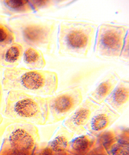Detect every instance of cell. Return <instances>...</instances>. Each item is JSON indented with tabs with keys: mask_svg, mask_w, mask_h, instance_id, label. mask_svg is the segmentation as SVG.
I'll list each match as a JSON object with an SVG mask.
<instances>
[{
	"mask_svg": "<svg viewBox=\"0 0 129 155\" xmlns=\"http://www.w3.org/2000/svg\"><path fill=\"white\" fill-rule=\"evenodd\" d=\"M46 97L48 111L46 124H56L66 119L83 101L82 92L78 86Z\"/></svg>",
	"mask_w": 129,
	"mask_h": 155,
	"instance_id": "cell-6",
	"label": "cell"
},
{
	"mask_svg": "<svg viewBox=\"0 0 129 155\" xmlns=\"http://www.w3.org/2000/svg\"><path fill=\"white\" fill-rule=\"evenodd\" d=\"M98 138L86 133L73 138L70 144V152L76 155L87 154L96 143Z\"/></svg>",
	"mask_w": 129,
	"mask_h": 155,
	"instance_id": "cell-15",
	"label": "cell"
},
{
	"mask_svg": "<svg viewBox=\"0 0 129 155\" xmlns=\"http://www.w3.org/2000/svg\"><path fill=\"white\" fill-rule=\"evenodd\" d=\"M39 140L38 129L36 125L15 123L6 129L0 155H31Z\"/></svg>",
	"mask_w": 129,
	"mask_h": 155,
	"instance_id": "cell-4",
	"label": "cell"
},
{
	"mask_svg": "<svg viewBox=\"0 0 129 155\" xmlns=\"http://www.w3.org/2000/svg\"><path fill=\"white\" fill-rule=\"evenodd\" d=\"M129 102V81L122 79H120L104 103L121 115L128 107Z\"/></svg>",
	"mask_w": 129,
	"mask_h": 155,
	"instance_id": "cell-11",
	"label": "cell"
},
{
	"mask_svg": "<svg viewBox=\"0 0 129 155\" xmlns=\"http://www.w3.org/2000/svg\"><path fill=\"white\" fill-rule=\"evenodd\" d=\"M98 25L84 21L65 20L59 24L58 54L62 57L87 58L94 45Z\"/></svg>",
	"mask_w": 129,
	"mask_h": 155,
	"instance_id": "cell-2",
	"label": "cell"
},
{
	"mask_svg": "<svg viewBox=\"0 0 129 155\" xmlns=\"http://www.w3.org/2000/svg\"><path fill=\"white\" fill-rule=\"evenodd\" d=\"M129 33L127 34L121 52L120 59L125 62L129 60Z\"/></svg>",
	"mask_w": 129,
	"mask_h": 155,
	"instance_id": "cell-20",
	"label": "cell"
},
{
	"mask_svg": "<svg viewBox=\"0 0 129 155\" xmlns=\"http://www.w3.org/2000/svg\"><path fill=\"white\" fill-rule=\"evenodd\" d=\"M129 33L128 25L106 22L98 26L94 47L95 56L110 60L120 58Z\"/></svg>",
	"mask_w": 129,
	"mask_h": 155,
	"instance_id": "cell-5",
	"label": "cell"
},
{
	"mask_svg": "<svg viewBox=\"0 0 129 155\" xmlns=\"http://www.w3.org/2000/svg\"><path fill=\"white\" fill-rule=\"evenodd\" d=\"M120 80V77L117 73L115 71L110 73L101 79L93 90L88 94V98L101 105L104 103Z\"/></svg>",
	"mask_w": 129,
	"mask_h": 155,
	"instance_id": "cell-13",
	"label": "cell"
},
{
	"mask_svg": "<svg viewBox=\"0 0 129 155\" xmlns=\"http://www.w3.org/2000/svg\"><path fill=\"white\" fill-rule=\"evenodd\" d=\"M22 58L24 64L29 69L41 70L46 65L41 51L33 47H30L24 51Z\"/></svg>",
	"mask_w": 129,
	"mask_h": 155,
	"instance_id": "cell-16",
	"label": "cell"
},
{
	"mask_svg": "<svg viewBox=\"0 0 129 155\" xmlns=\"http://www.w3.org/2000/svg\"><path fill=\"white\" fill-rule=\"evenodd\" d=\"M74 135L64 126H61L52 139L46 146L42 147L44 153L46 155H55L66 152Z\"/></svg>",
	"mask_w": 129,
	"mask_h": 155,
	"instance_id": "cell-12",
	"label": "cell"
},
{
	"mask_svg": "<svg viewBox=\"0 0 129 155\" xmlns=\"http://www.w3.org/2000/svg\"><path fill=\"white\" fill-rule=\"evenodd\" d=\"M3 120V117L2 116V115L0 114V125L2 123Z\"/></svg>",
	"mask_w": 129,
	"mask_h": 155,
	"instance_id": "cell-23",
	"label": "cell"
},
{
	"mask_svg": "<svg viewBox=\"0 0 129 155\" xmlns=\"http://www.w3.org/2000/svg\"><path fill=\"white\" fill-rule=\"evenodd\" d=\"M97 138L109 155H129L128 127L110 129Z\"/></svg>",
	"mask_w": 129,
	"mask_h": 155,
	"instance_id": "cell-9",
	"label": "cell"
},
{
	"mask_svg": "<svg viewBox=\"0 0 129 155\" xmlns=\"http://www.w3.org/2000/svg\"><path fill=\"white\" fill-rule=\"evenodd\" d=\"M88 154V155H108L104 147L98 139L93 148Z\"/></svg>",
	"mask_w": 129,
	"mask_h": 155,
	"instance_id": "cell-19",
	"label": "cell"
},
{
	"mask_svg": "<svg viewBox=\"0 0 129 155\" xmlns=\"http://www.w3.org/2000/svg\"><path fill=\"white\" fill-rule=\"evenodd\" d=\"M0 53V66L7 68H16L19 64L24 54L22 45L13 42Z\"/></svg>",
	"mask_w": 129,
	"mask_h": 155,
	"instance_id": "cell-14",
	"label": "cell"
},
{
	"mask_svg": "<svg viewBox=\"0 0 129 155\" xmlns=\"http://www.w3.org/2000/svg\"><path fill=\"white\" fill-rule=\"evenodd\" d=\"M1 49H0V53H1Z\"/></svg>",
	"mask_w": 129,
	"mask_h": 155,
	"instance_id": "cell-24",
	"label": "cell"
},
{
	"mask_svg": "<svg viewBox=\"0 0 129 155\" xmlns=\"http://www.w3.org/2000/svg\"><path fill=\"white\" fill-rule=\"evenodd\" d=\"M47 97L16 91H10L6 96L3 115L16 122L45 125L48 118Z\"/></svg>",
	"mask_w": 129,
	"mask_h": 155,
	"instance_id": "cell-3",
	"label": "cell"
},
{
	"mask_svg": "<svg viewBox=\"0 0 129 155\" xmlns=\"http://www.w3.org/2000/svg\"><path fill=\"white\" fill-rule=\"evenodd\" d=\"M14 33L8 27L0 22V47L7 48L14 42Z\"/></svg>",
	"mask_w": 129,
	"mask_h": 155,
	"instance_id": "cell-18",
	"label": "cell"
},
{
	"mask_svg": "<svg viewBox=\"0 0 129 155\" xmlns=\"http://www.w3.org/2000/svg\"><path fill=\"white\" fill-rule=\"evenodd\" d=\"M1 2L5 10L12 14L34 12L29 1H1Z\"/></svg>",
	"mask_w": 129,
	"mask_h": 155,
	"instance_id": "cell-17",
	"label": "cell"
},
{
	"mask_svg": "<svg viewBox=\"0 0 129 155\" xmlns=\"http://www.w3.org/2000/svg\"><path fill=\"white\" fill-rule=\"evenodd\" d=\"M2 86L0 85V107H1V103L2 99Z\"/></svg>",
	"mask_w": 129,
	"mask_h": 155,
	"instance_id": "cell-22",
	"label": "cell"
},
{
	"mask_svg": "<svg viewBox=\"0 0 129 155\" xmlns=\"http://www.w3.org/2000/svg\"><path fill=\"white\" fill-rule=\"evenodd\" d=\"M2 87L4 91H16L39 96L55 93L58 79L55 72L25 68H7L3 73Z\"/></svg>",
	"mask_w": 129,
	"mask_h": 155,
	"instance_id": "cell-1",
	"label": "cell"
},
{
	"mask_svg": "<svg viewBox=\"0 0 129 155\" xmlns=\"http://www.w3.org/2000/svg\"><path fill=\"white\" fill-rule=\"evenodd\" d=\"M100 106L87 98L65 119L62 125L74 134L80 136L85 134L87 133L86 126Z\"/></svg>",
	"mask_w": 129,
	"mask_h": 155,
	"instance_id": "cell-8",
	"label": "cell"
},
{
	"mask_svg": "<svg viewBox=\"0 0 129 155\" xmlns=\"http://www.w3.org/2000/svg\"><path fill=\"white\" fill-rule=\"evenodd\" d=\"M120 115L116 113L104 103L94 112L86 126L87 133L95 137L109 130L119 119Z\"/></svg>",
	"mask_w": 129,
	"mask_h": 155,
	"instance_id": "cell-10",
	"label": "cell"
},
{
	"mask_svg": "<svg viewBox=\"0 0 129 155\" xmlns=\"http://www.w3.org/2000/svg\"><path fill=\"white\" fill-rule=\"evenodd\" d=\"M33 155H44L41 152L40 147H39L38 145L35 149V153Z\"/></svg>",
	"mask_w": 129,
	"mask_h": 155,
	"instance_id": "cell-21",
	"label": "cell"
},
{
	"mask_svg": "<svg viewBox=\"0 0 129 155\" xmlns=\"http://www.w3.org/2000/svg\"><path fill=\"white\" fill-rule=\"evenodd\" d=\"M58 25L55 20L27 24L22 28L23 39L29 45L52 51L57 45Z\"/></svg>",
	"mask_w": 129,
	"mask_h": 155,
	"instance_id": "cell-7",
	"label": "cell"
}]
</instances>
